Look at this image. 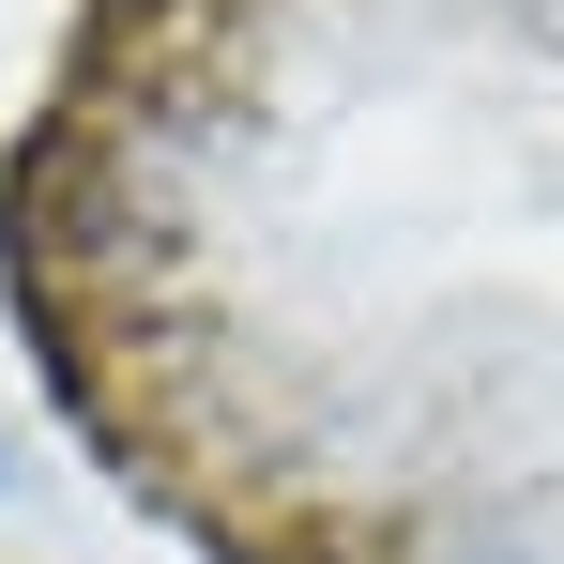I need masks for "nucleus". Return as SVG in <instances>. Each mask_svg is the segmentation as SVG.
<instances>
[{"label":"nucleus","mask_w":564,"mask_h":564,"mask_svg":"<svg viewBox=\"0 0 564 564\" xmlns=\"http://www.w3.org/2000/svg\"><path fill=\"white\" fill-rule=\"evenodd\" d=\"M473 564H519V550H473Z\"/></svg>","instance_id":"nucleus-1"}]
</instances>
